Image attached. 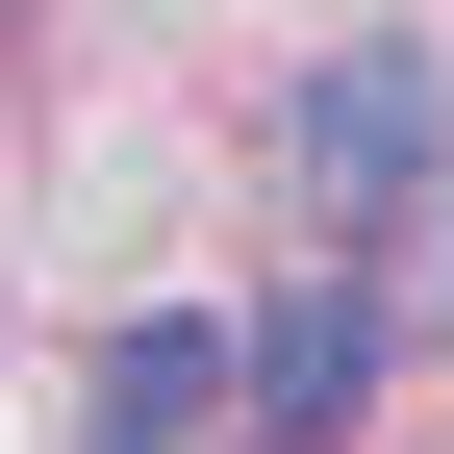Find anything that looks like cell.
<instances>
[{
	"mask_svg": "<svg viewBox=\"0 0 454 454\" xmlns=\"http://www.w3.org/2000/svg\"><path fill=\"white\" fill-rule=\"evenodd\" d=\"M278 152H303V202H328V227H404V202H429V152H454V101H429V51H328Z\"/></svg>",
	"mask_w": 454,
	"mask_h": 454,
	"instance_id": "1",
	"label": "cell"
},
{
	"mask_svg": "<svg viewBox=\"0 0 454 454\" xmlns=\"http://www.w3.org/2000/svg\"><path fill=\"white\" fill-rule=\"evenodd\" d=\"M227 379H253L278 454H328V429H354V379H379V303H354V278H278V303L227 328Z\"/></svg>",
	"mask_w": 454,
	"mask_h": 454,
	"instance_id": "2",
	"label": "cell"
},
{
	"mask_svg": "<svg viewBox=\"0 0 454 454\" xmlns=\"http://www.w3.org/2000/svg\"><path fill=\"white\" fill-rule=\"evenodd\" d=\"M253 379H227V328H101V379H76V429L101 454H202Z\"/></svg>",
	"mask_w": 454,
	"mask_h": 454,
	"instance_id": "3",
	"label": "cell"
}]
</instances>
